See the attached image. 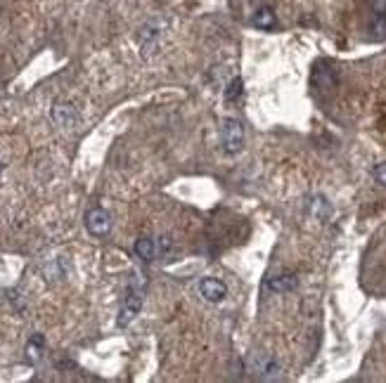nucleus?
Wrapping results in <instances>:
<instances>
[{"mask_svg":"<svg viewBox=\"0 0 386 383\" xmlns=\"http://www.w3.org/2000/svg\"><path fill=\"white\" fill-rule=\"evenodd\" d=\"M197 288H200L204 301H209V303H220L228 296V286L220 279H213V277H204L200 284H197Z\"/></svg>","mask_w":386,"mask_h":383,"instance_id":"nucleus-6","label":"nucleus"},{"mask_svg":"<svg viewBox=\"0 0 386 383\" xmlns=\"http://www.w3.org/2000/svg\"><path fill=\"white\" fill-rule=\"evenodd\" d=\"M367 33L372 41H386V0H372L369 5Z\"/></svg>","mask_w":386,"mask_h":383,"instance_id":"nucleus-2","label":"nucleus"},{"mask_svg":"<svg viewBox=\"0 0 386 383\" xmlns=\"http://www.w3.org/2000/svg\"><path fill=\"white\" fill-rule=\"evenodd\" d=\"M251 24L256 26V29L273 31L275 26H278V17H275V12L270 8H258L251 17Z\"/></svg>","mask_w":386,"mask_h":383,"instance_id":"nucleus-10","label":"nucleus"},{"mask_svg":"<svg viewBox=\"0 0 386 383\" xmlns=\"http://www.w3.org/2000/svg\"><path fill=\"white\" fill-rule=\"evenodd\" d=\"M86 230L90 232L93 237H107L109 230H112V215H109V210H104L102 206H95L88 210Z\"/></svg>","mask_w":386,"mask_h":383,"instance_id":"nucleus-4","label":"nucleus"},{"mask_svg":"<svg viewBox=\"0 0 386 383\" xmlns=\"http://www.w3.org/2000/svg\"><path fill=\"white\" fill-rule=\"evenodd\" d=\"M242 90H244V83H242V79H233L228 83V88H225V102H237V99L242 97Z\"/></svg>","mask_w":386,"mask_h":383,"instance_id":"nucleus-13","label":"nucleus"},{"mask_svg":"<svg viewBox=\"0 0 386 383\" xmlns=\"http://www.w3.org/2000/svg\"><path fill=\"white\" fill-rule=\"evenodd\" d=\"M135 255L140 260H145V263H152V260H157L162 253H166L171 248V242L168 239H152V237H140V239L135 242Z\"/></svg>","mask_w":386,"mask_h":383,"instance_id":"nucleus-3","label":"nucleus"},{"mask_svg":"<svg viewBox=\"0 0 386 383\" xmlns=\"http://www.w3.org/2000/svg\"><path fill=\"white\" fill-rule=\"evenodd\" d=\"M266 286H268V291H273V293H289L299 286V277L291 275V272H284V275L270 277L266 282Z\"/></svg>","mask_w":386,"mask_h":383,"instance_id":"nucleus-8","label":"nucleus"},{"mask_svg":"<svg viewBox=\"0 0 386 383\" xmlns=\"http://www.w3.org/2000/svg\"><path fill=\"white\" fill-rule=\"evenodd\" d=\"M43 351H46V338H43V334H34L29 338V343H26V360L31 364H36L43 357Z\"/></svg>","mask_w":386,"mask_h":383,"instance_id":"nucleus-11","label":"nucleus"},{"mask_svg":"<svg viewBox=\"0 0 386 383\" xmlns=\"http://www.w3.org/2000/svg\"><path fill=\"white\" fill-rule=\"evenodd\" d=\"M76 119H79V114H76V109L71 107L69 102H55L52 107V121L57 126H74Z\"/></svg>","mask_w":386,"mask_h":383,"instance_id":"nucleus-9","label":"nucleus"},{"mask_svg":"<svg viewBox=\"0 0 386 383\" xmlns=\"http://www.w3.org/2000/svg\"><path fill=\"white\" fill-rule=\"evenodd\" d=\"M244 147V126L240 119L223 121V149L225 154H240Z\"/></svg>","mask_w":386,"mask_h":383,"instance_id":"nucleus-1","label":"nucleus"},{"mask_svg":"<svg viewBox=\"0 0 386 383\" xmlns=\"http://www.w3.org/2000/svg\"><path fill=\"white\" fill-rule=\"evenodd\" d=\"M0 175H3V164H0Z\"/></svg>","mask_w":386,"mask_h":383,"instance_id":"nucleus-15","label":"nucleus"},{"mask_svg":"<svg viewBox=\"0 0 386 383\" xmlns=\"http://www.w3.org/2000/svg\"><path fill=\"white\" fill-rule=\"evenodd\" d=\"M140 310H142V293L137 291V288H131L124 305H121V310H119L117 324L119 326H128L131 322H133L137 315H140Z\"/></svg>","mask_w":386,"mask_h":383,"instance_id":"nucleus-5","label":"nucleus"},{"mask_svg":"<svg viewBox=\"0 0 386 383\" xmlns=\"http://www.w3.org/2000/svg\"><path fill=\"white\" fill-rule=\"evenodd\" d=\"M311 213L316 215V220H327L329 218V213H332V208H329V204H327V199L325 197H316L311 202Z\"/></svg>","mask_w":386,"mask_h":383,"instance_id":"nucleus-12","label":"nucleus"},{"mask_svg":"<svg viewBox=\"0 0 386 383\" xmlns=\"http://www.w3.org/2000/svg\"><path fill=\"white\" fill-rule=\"evenodd\" d=\"M251 367L258 376H263V379H273V376H278V371H280L278 360H275L273 355H266V353L256 355V357L251 360Z\"/></svg>","mask_w":386,"mask_h":383,"instance_id":"nucleus-7","label":"nucleus"},{"mask_svg":"<svg viewBox=\"0 0 386 383\" xmlns=\"http://www.w3.org/2000/svg\"><path fill=\"white\" fill-rule=\"evenodd\" d=\"M372 175H374V180H377L379 185H382V187H386V164H379V166H374Z\"/></svg>","mask_w":386,"mask_h":383,"instance_id":"nucleus-14","label":"nucleus"}]
</instances>
